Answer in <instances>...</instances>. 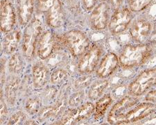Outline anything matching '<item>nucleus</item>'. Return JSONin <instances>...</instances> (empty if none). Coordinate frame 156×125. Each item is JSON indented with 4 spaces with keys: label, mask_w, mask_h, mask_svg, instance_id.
Wrapping results in <instances>:
<instances>
[{
    "label": "nucleus",
    "mask_w": 156,
    "mask_h": 125,
    "mask_svg": "<svg viewBox=\"0 0 156 125\" xmlns=\"http://www.w3.org/2000/svg\"><path fill=\"white\" fill-rule=\"evenodd\" d=\"M151 49L145 44L127 45L121 52L119 61L124 68H132L144 64L151 56Z\"/></svg>",
    "instance_id": "obj_1"
},
{
    "label": "nucleus",
    "mask_w": 156,
    "mask_h": 125,
    "mask_svg": "<svg viewBox=\"0 0 156 125\" xmlns=\"http://www.w3.org/2000/svg\"><path fill=\"white\" fill-rule=\"evenodd\" d=\"M58 41L66 47L74 57L82 56L90 48V41L86 35L76 30L67 32L58 38Z\"/></svg>",
    "instance_id": "obj_2"
},
{
    "label": "nucleus",
    "mask_w": 156,
    "mask_h": 125,
    "mask_svg": "<svg viewBox=\"0 0 156 125\" xmlns=\"http://www.w3.org/2000/svg\"><path fill=\"white\" fill-rule=\"evenodd\" d=\"M42 22L38 18H33L27 24L22 41V52L27 59L34 58L37 42L42 34Z\"/></svg>",
    "instance_id": "obj_3"
},
{
    "label": "nucleus",
    "mask_w": 156,
    "mask_h": 125,
    "mask_svg": "<svg viewBox=\"0 0 156 125\" xmlns=\"http://www.w3.org/2000/svg\"><path fill=\"white\" fill-rule=\"evenodd\" d=\"M156 86V69L143 71L129 86V91L133 96H141L151 87Z\"/></svg>",
    "instance_id": "obj_4"
},
{
    "label": "nucleus",
    "mask_w": 156,
    "mask_h": 125,
    "mask_svg": "<svg viewBox=\"0 0 156 125\" xmlns=\"http://www.w3.org/2000/svg\"><path fill=\"white\" fill-rule=\"evenodd\" d=\"M101 55V47L98 44H93L80 59L78 70L81 74L92 73L97 67Z\"/></svg>",
    "instance_id": "obj_5"
},
{
    "label": "nucleus",
    "mask_w": 156,
    "mask_h": 125,
    "mask_svg": "<svg viewBox=\"0 0 156 125\" xmlns=\"http://www.w3.org/2000/svg\"><path fill=\"white\" fill-rule=\"evenodd\" d=\"M95 106L91 102H86L80 105L76 109L67 111L58 124H74L89 118L94 112Z\"/></svg>",
    "instance_id": "obj_6"
},
{
    "label": "nucleus",
    "mask_w": 156,
    "mask_h": 125,
    "mask_svg": "<svg viewBox=\"0 0 156 125\" xmlns=\"http://www.w3.org/2000/svg\"><path fill=\"white\" fill-rule=\"evenodd\" d=\"M155 111H156V105L155 104L151 102L138 103L128 110L120 121L119 124L137 122L150 116Z\"/></svg>",
    "instance_id": "obj_7"
},
{
    "label": "nucleus",
    "mask_w": 156,
    "mask_h": 125,
    "mask_svg": "<svg viewBox=\"0 0 156 125\" xmlns=\"http://www.w3.org/2000/svg\"><path fill=\"white\" fill-rule=\"evenodd\" d=\"M139 103V100L133 97L126 96L117 102L108 114V120L110 124H119L123 117L130 108Z\"/></svg>",
    "instance_id": "obj_8"
},
{
    "label": "nucleus",
    "mask_w": 156,
    "mask_h": 125,
    "mask_svg": "<svg viewBox=\"0 0 156 125\" xmlns=\"http://www.w3.org/2000/svg\"><path fill=\"white\" fill-rule=\"evenodd\" d=\"M132 20V14L128 9H118L109 22V29L112 34H119L128 28Z\"/></svg>",
    "instance_id": "obj_9"
},
{
    "label": "nucleus",
    "mask_w": 156,
    "mask_h": 125,
    "mask_svg": "<svg viewBox=\"0 0 156 125\" xmlns=\"http://www.w3.org/2000/svg\"><path fill=\"white\" fill-rule=\"evenodd\" d=\"M110 6L107 2H101L94 8L90 17L92 27L95 30H103L109 22Z\"/></svg>",
    "instance_id": "obj_10"
},
{
    "label": "nucleus",
    "mask_w": 156,
    "mask_h": 125,
    "mask_svg": "<svg viewBox=\"0 0 156 125\" xmlns=\"http://www.w3.org/2000/svg\"><path fill=\"white\" fill-rule=\"evenodd\" d=\"M57 41V36L51 31H47L42 34L37 45V53L39 58L46 59L51 56Z\"/></svg>",
    "instance_id": "obj_11"
},
{
    "label": "nucleus",
    "mask_w": 156,
    "mask_h": 125,
    "mask_svg": "<svg viewBox=\"0 0 156 125\" xmlns=\"http://www.w3.org/2000/svg\"><path fill=\"white\" fill-rule=\"evenodd\" d=\"M151 32V24L144 19H138L133 22L130 29V36L139 43H142Z\"/></svg>",
    "instance_id": "obj_12"
},
{
    "label": "nucleus",
    "mask_w": 156,
    "mask_h": 125,
    "mask_svg": "<svg viewBox=\"0 0 156 125\" xmlns=\"http://www.w3.org/2000/svg\"><path fill=\"white\" fill-rule=\"evenodd\" d=\"M45 15L47 23L52 28H59L64 23V12L60 0H55Z\"/></svg>",
    "instance_id": "obj_13"
},
{
    "label": "nucleus",
    "mask_w": 156,
    "mask_h": 125,
    "mask_svg": "<svg viewBox=\"0 0 156 125\" xmlns=\"http://www.w3.org/2000/svg\"><path fill=\"white\" fill-rule=\"evenodd\" d=\"M16 13L13 6L9 1L1 4V29L8 33L13 28L16 24Z\"/></svg>",
    "instance_id": "obj_14"
},
{
    "label": "nucleus",
    "mask_w": 156,
    "mask_h": 125,
    "mask_svg": "<svg viewBox=\"0 0 156 125\" xmlns=\"http://www.w3.org/2000/svg\"><path fill=\"white\" fill-rule=\"evenodd\" d=\"M119 59L116 54L113 53L108 54L101 62L98 67L97 73L98 76L102 79L107 78L115 71L119 65Z\"/></svg>",
    "instance_id": "obj_15"
},
{
    "label": "nucleus",
    "mask_w": 156,
    "mask_h": 125,
    "mask_svg": "<svg viewBox=\"0 0 156 125\" xmlns=\"http://www.w3.org/2000/svg\"><path fill=\"white\" fill-rule=\"evenodd\" d=\"M17 13L22 26L28 24L33 19L34 9V0H17Z\"/></svg>",
    "instance_id": "obj_16"
},
{
    "label": "nucleus",
    "mask_w": 156,
    "mask_h": 125,
    "mask_svg": "<svg viewBox=\"0 0 156 125\" xmlns=\"http://www.w3.org/2000/svg\"><path fill=\"white\" fill-rule=\"evenodd\" d=\"M32 76L34 86L37 88H41L44 86L48 81L49 70L44 65L36 64L33 67Z\"/></svg>",
    "instance_id": "obj_17"
},
{
    "label": "nucleus",
    "mask_w": 156,
    "mask_h": 125,
    "mask_svg": "<svg viewBox=\"0 0 156 125\" xmlns=\"http://www.w3.org/2000/svg\"><path fill=\"white\" fill-rule=\"evenodd\" d=\"M21 41V32L15 30L5 36L3 42L4 51L7 54H12L16 51Z\"/></svg>",
    "instance_id": "obj_18"
},
{
    "label": "nucleus",
    "mask_w": 156,
    "mask_h": 125,
    "mask_svg": "<svg viewBox=\"0 0 156 125\" xmlns=\"http://www.w3.org/2000/svg\"><path fill=\"white\" fill-rule=\"evenodd\" d=\"M20 81L17 77H13L8 81L6 85L5 89V95L6 99L9 104H13L16 102L17 97V91L19 88Z\"/></svg>",
    "instance_id": "obj_19"
},
{
    "label": "nucleus",
    "mask_w": 156,
    "mask_h": 125,
    "mask_svg": "<svg viewBox=\"0 0 156 125\" xmlns=\"http://www.w3.org/2000/svg\"><path fill=\"white\" fill-rule=\"evenodd\" d=\"M112 102V99L110 95H106L101 98L95 105L94 118L99 119L104 116L108 107L111 105Z\"/></svg>",
    "instance_id": "obj_20"
},
{
    "label": "nucleus",
    "mask_w": 156,
    "mask_h": 125,
    "mask_svg": "<svg viewBox=\"0 0 156 125\" xmlns=\"http://www.w3.org/2000/svg\"><path fill=\"white\" fill-rule=\"evenodd\" d=\"M108 85V82L106 80H100L92 85L90 88L89 92H88V97L90 99H97L100 97L103 94Z\"/></svg>",
    "instance_id": "obj_21"
},
{
    "label": "nucleus",
    "mask_w": 156,
    "mask_h": 125,
    "mask_svg": "<svg viewBox=\"0 0 156 125\" xmlns=\"http://www.w3.org/2000/svg\"><path fill=\"white\" fill-rule=\"evenodd\" d=\"M10 71L12 73H19L23 67V61L19 54H14L11 57L9 62Z\"/></svg>",
    "instance_id": "obj_22"
},
{
    "label": "nucleus",
    "mask_w": 156,
    "mask_h": 125,
    "mask_svg": "<svg viewBox=\"0 0 156 125\" xmlns=\"http://www.w3.org/2000/svg\"><path fill=\"white\" fill-rule=\"evenodd\" d=\"M153 0H128L129 8L132 11L140 12L145 9Z\"/></svg>",
    "instance_id": "obj_23"
},
{
    "label": "nucleus",
    "mask_w": 156,
    "mask_h": 125,
    "mask_svg": "<svg viewBox=\"0 0 156 125\" xmlns=\"http://www.w3.org/2000/svg\"><path fill=\"white\" fill-rule=\"evenodd\" d=\"M67 78V72L62 69H56L51 75V83L52 84H59L63 82Z\"/></svg>",
    "instance_id": "obj_24"
},
{
    "label": "nucleus",
    "mask_w": 156,
    "mask_h": 125,
    "mask_svg": "<svg viewBox=\"0 0 156 125\" xmlns=\"http://www.w3.org/2000/svg\"><path fill=\"white\" fill-rule=\"evenodd\" d=\"M60 106H47L45 107V108L42 109L41 111L39 112V119L40 120H43L48 117H51L52 116H54V115L56 114L58 112L57 111L60 109Z\"/></svg>",
    "instance_id": "obj_25"
},
{
    "label": "nucleus",
    "mask_w": 156,
    "mask_h": 125,
    "mask_svg": "<svg viewBox=\"0 0 156 125\" xmlns=\"http://www.w3.org/2000/svg\"><path fill=\"white\" fill-rule=\"evenodd\" d=\"M40 102L39 99L34 97V98H31L27 101L26 104V109L27 111L29 112L30 113H36L40 109Z\"/></svg>",
    "instance_id": "obj_26"
},
{
    "label": "nucleus",
    "mask_w": 156,
    "mask_h": 125,
    "mask_svg": "<svg viewBox=\"0 0 156 125\" xmlns=\"http://www.w3.org/2000/svg\"><path fill=\"white\" fill-rule=\"evenodd\" d=\"M25 119H26V116L24 112L18 111L10 117L8 124H19L21 122H24Z\"/></svg>",
    "instance_id": "obj_27"
},
{
    "label": "nucleus",
    "mask_w": 156,
    "mask_h": 125,
    "mask_svg": "<svg viewBox=\"0 0 156 125\" xmlns=\"http://www.w3.org/2000/svg\"><path fill=\"white\" fill-rule=\"evenodd\" d=\"M55 0H37V10L42 13H45Z\"/></svg>",
    "instance_id": "obj_28"
},
{
    "label": "nucleus",
    "mask_w": 156,
    "mask_h": 125,
    "mask_svg": "<svg viewBox=\"0 0 156 125\" xmlns=\"http://www.w3.org/2000/svg\"><path fill=\"white\" fill-rule=\"evenodd\" d=\"M84 99V94L83 92H78L73 95L69 99V105L72 106H79L82 103Z\"/></svg>",
    "instance_id": "obj_29"
},
{
    "label": "nucleus",
    "mask_w": 156,
    "mask_h": 125,
    "mask_svg": "<svg viewBox=\"0 0 156 125\" xmlns=\"http://www.w3.org/2000/svg\"><path fill=\"white\" fill-rule=\"evenodd\" d=\"M108 1L109 0H83V4L84 8L87 11H91L101 2H108Z\"/></svg>",
    "instance_id": "obj_30"
},
{
    "label": "nucleus",
    "mask_w": 156,
    "mask_h": 125,
    "mask_svg": "<svg viewBox=\"0 0 156 125\" xmlns=\"http://www.w3.org/2000/svg\"><path fill=\"white\" fill-rule=\"evenodd\" d=\"M7 115H8V110L6 108V105L5 103L3 94H1V122L3 123V122L6 120Z\"/></svg>",
    "instance_id": "obj_31"
},
{
    "label": "nucleus",
    "mask_w": 156,
    "mask_h": 125,
    "mask_svg": "<svg viewBox=\"0 0 156 125\" xmlns=\"http://www.w3.org/2000/svg\"><path fill=\"white\" fill-rule=\"evenodd\" d=\"M146 99L151 103H156V91H150L146 97Z\"/></svg>",
    "instance_id": "obj_32"
},
{
    "label": "nucleus",
    "mask_w": 156,
    "mask_h": 125,
    "mask_svg": "<svg viewBox=\"0 0 156 125\" xmlns=\"http://www.w3.org/2000/svg\"><path fill=\"white\" fill-rule=\"evenodd\" d=\"M124 0H109L108 3L115 9H119V6L122 4Z\"/></svg>",
    "instance_id": "obj_33"
},
{
    "label": "nucleus",
    "mask_w": 156,
    "mask_h": 125,
    "mask_svg": "<svg viewBox=\"0 0 156 125\" xmlns=\"http://www.w3.org/2000/svg\"><path fill=\"white\" fill-rule=\"evenodd\" d=\"M90 81L87 79L86 81H84V79L83 78L80 80H78V81L76 82V86L77 88H83L85 86H86L88 85V83H89Z\"/></svg>",
    "instance_id": "obj_34"
},
{
    "label": "nucleus",
    "mask_w": 156,
    "mask_h": 125,
    "mask_svg": "<svg viewBox=\"0 0 156 125\" xmlns=\"http://www.w3.org/2000/svg\"><path fill=\"white\" fill-rule=\"evenodd\" d=\"M6 1H7V0H1V4L4 3V2H6Z\"/></svg>",
    "instance_id": "obj_35"
}]
</instances>
